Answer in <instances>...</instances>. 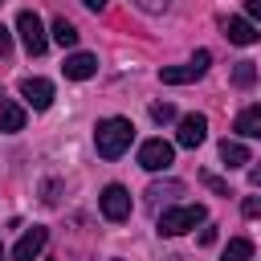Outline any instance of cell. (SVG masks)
Returning <instances> with one entry per match:
<instances>
[{
  "instance_id": "1",
  "label": "cell",
  "mask_w": 261,
  "mask_h": 261,
  "mask_svg": "<svg viewBox=\"0 0 261 261\" xmlns=\"http://www.w3.org/2000/svg\"><path fill=\"white\" fill-rule=\"evenodd\" d=\"M130 139H135V126H130V118H102L98 122V130H94V147H98V155L102 159H118L126 147H130Z\"/></svg>"
},
{
  "instance_id": "2",
  "label": "cell",
  "mask_w": 261,
  "mask_h": 261,
  "mask_svg": "<svg viewBox=\"0 0 261 261\" xmlns=\"http://www.w3.org/2000/svg\"><path fill=\"white\" fill-rule=\"evenodd\" d=\"M204 220H208L204 204H179V208H167V212L159 216V232H163V237H179V232H188V228H196V224H204Z\"/></svg>"
},
{
  "instance_id": "3",
  "label": "cell",
  "mask_w": 261,
  "mask_h": 261,
  "mask_svg": "<svg viewBox=\"0 0 261 261\" xmlns=\"http://www.w3.org/2000/svg\"><path fill=\"white\" fill-rule=\"evenodd\" d=\"M16 33H20V45H24V53L29 57H41L45 49H49V37H45V24H41V16L37 12H20L16 16Z\"/></svg>"
},
{
  "instance_id": "4",
  "label": "cell",
  "mask_w": 261,
  "mask_h": 261,
  "mask_svg": "<svg viewBox=\"0 0 261 261\" xmlns=\"http://www.w3.org/2000/svg\"><path fill=\"white\" fill-rule=\"evenodd\" d=\"M208 61H212V53H208V49H196V57H192L188 65H163V69H159V82H163V86H188V82H196V77L208 69Z\"/></svg>"
},
{
  "instance_id": "5",
  "label": "cell",
  "mask_w": 261,
  "mask_h": 261,
  "mask_svg": "<svg viewBox=\"0 0 261 261\" xmlns=\"http://www.w3.org/2000/svg\"><path fill=\"white\" fill-rule=\"evenodd\" d=\"M98 208H102L106 220H126L130 216V192L122 184H106L102 196H98Z\"/></svg>"
},
{
  "instance_id": "6",
  "label": "cell",
  "mask_w": 261,
  "mask_h": 261,
  "mask_svg": "<svg viewBox=\"0 0 261 261\" xmlns=\"http://www.w3.org/2000/svg\"><path fill=\"white\" fill-rule=\"evenodd\" d=\"M171 159H175V147L163 143V139H147L139 147V167H147V171H167Z\"/></svg>"
},
{
  "instance_id": "7",
  "label": "cell",
  "mask_w": 261,
  "mask_h": 261,
  "mask_svg": "<svg viewBox=\"0 0 261 261\" xmlns=\"http://www.w3.org/2000/svg\"><path fill=\"white\" fill-rule=\"evenodd\" d=\"M45 245H49V228L33 224V228H24V237L16 241L12 261H33V257H41V249H45Z\"/></svg>"
},
{
  "instance_id": "8",
  "label": "cell",
  "mask_w": 261,
  "mask_h": 261,
  "mask_svg": "<svg viewBox=\"0 0 261 261\" xmlns=\"http://www.w3.org/2000/svg\"><path fill=\"white\" fill-rule=\"evenodd\" d=\"M20 98H24L33 110H49V106H53V82H45V77H24V82H20Z\"/></svg>"
},
{
  "instance_id": "9",
  "label": "cell",
  "mask_w": 261,
  "mask_h": 261,
  "mask_svg": "<svg viewBox=\"0 0 261 261\" xmlns=\"http://www.w3.org/2000/svg\"><path fill=\"white\" fill-rule=\"evenodd\" d=\"M204 139H208V118H204V114H184L175 143H179V147H200Z\"/></svg>"
},
{
  "instance_id": "10",
  "label": "cell",
  "mask_w": 261,
  "mask_h": 261,
  "mask_svg": "<svg viewBox=\"0 0 261 261\" xmlns=\"http://www.w3.org/2000/svg\"><path fill=\"white\" fill-rule=\"evenodd\" d=\"M61 69H65V77L86 82V77H94V73H98V57H94V53H69Z\"/></svg>"
},
{
  "instance_id": "11",
  "label": "cell",
  "mask_w": 261,
  "mask_h": 261,
  "mask_svg": "<svg viewBox=\"0 0 261 261\" xmlns=\"http://www.w3.org/2000/svg\"><path fill=\"white\" fill-rule=\"evenodd\" d=\"M220 29H224V37H228L232 45H253V41H257V24L245 20V16H228Z\"/></svg>"
},
{
  "instance_id": "12",
  "label": "cell",
  "mask_w": 261,
  "mask_h": 261,
  "mask_svg": "<svg viewBox=\"0 0 261 261\" xmlns=\"http://www.w3.org/2000/svg\"><path fill=\"white\" fill-rule=\"evenodd\" d=\"M232 126H237V135H245V139H261V102H257V106H245Z\"/></svg>"
},
{
  "instance_id": "13",
  "label": "cell",
  "mask_w": 261,
  "mask_h": 261,
  "mask_svg": "<svg viewBox=\"0 0 261 261\" xmlns=\"http://www.w3.org/2000/svg\"><path fill=\"white\" fill-rule=\"evenodd\" d=\"M20 126H24V106L0 98V130H4V135H16Z\"/></svg>"
},
{
  "instance_id": "14",
  "label": "cell",
  "mask_w": 261,
  "mask_h": 261,
  "mask_svg": "<svg viewBox=\"0 0 261 261\" xmlns=\"http://www.w3.org/2000/svg\"><path fill=\"white\" fill-rule=\"evenodd\" d=\"M220 159H224V167H245L249 163V147L237 143V139H224L220 143Z\"/></svg>"
},
{
  "instance_id": "15",
  "label": "cell",
  "mask_w": 261,
  "mask_h": 261,
  "mask_svg": "<svg viewBox=\"0 0 261 261\" xmlns=\"http://www.w3.org/2000/svg\"><path fill=\"white\" fill-rule=\"evenodd\" d=\"M249 257H253V241L249 237H232L224 245V253H220V261H249Z\"/></svg>"
},
{
  "instance_id": "16",
  "label": "cell",
  "mask_w": 261,
  "mask_h": 261,
  "mask_svg": "<svg viewBox=\"0 0 261 261\" xmlns=\"http://www.w3.org/2000/svg\"><path fill=\"white\" fill-rule=\"evenodd\" d=\"M49 33H53V41H57V45H61V49H73V45H77V29H73V24H69V20H65V16H57V20H53V29H49Z\"/></svg>"
},
{
  "instance_id": "17",
  "label": "cell",
  "mask_w": 261,
  "mask_h": 261,
  "mask_svg": "<svg viewBox=\"0 0 261 261\" xmlns=\"http://www.w3.org/2000/svg\"><path fill=\"white\" fill-rule=\"evenodd\" d=\"M253 82H257V65H253V61H237V65H232V86H237V90H249Z\"/></svg>"
},
{
  "instance_id": "18",
  "label": "cell",
  "mask_w": 261,
  "mask_h": 261,
  "mask_svg": "<svg viewBox=\"0 0 261 261\" xmlns=\"http://www.w3.org/2000/svg\"><path fill=\"white\" fill-rule=\"evenodd\" d=\"M147 196H151V200H171V196H184V184H179V179H167V184H151V188H147Z\"/></svg>"
},
{
  "instance_id": "19",
  "label": "cell",
  "mask_w": 261,
  "mask_h": 261,
  "mask_svg": "<svg viewBox=\"0 0 261 261\" xmlns=\"http://www.w3.org/2000/svg\"><path fill=\"white\" fill-rule=\"evenodd\" d=\"M151 118H155L159 126H163V122H175V106H171V102H155V106H151Z\"/></svg>"
},
{
  "instance_id": "20",
  "label": "cell",
  "mask_w": 261,
  "mask_h": 261,
  "mask_svg": "<svg viewBox=\"0 0 261 261\" xmlns=\"http://www.w3.org/2000/svg\"><path fill=\"white\" fill-rule=\"evenodd\" d=\"M200 179H204V184H208V188H212V192H216V196H232V192H228V184H224V179H216V175H208V171H204V175H200Z\"/></svg>"
},
{
  "instance_id": "21",
  "label": "cell",
  "mask_w": 261,
  "mask_h": 261,
  "mask_svg": "<svg viewBox=\"0 0 261 261\" xmlns=\"http://www.w3.org/2000/svg\"><path fill=\"white\" fill-rule=\"evenodd\" d=\"M241 212H245V216H261V196H245Z\"/></svg>"
},
{
  "instance_id": "22",
  "label": "cell",
  "mask_w": 261,
  "mask_h": 261,
  "mask_svg": "<svg viewBox=\"0 0 261 261\" xmlns=\"http://www.w3.org/2000/svg\"><path fill=\"white\" fill-rule=\"evenodd\" d=\"M135 4H139L143 12H163V8H167V0H135Z\"/></svg>"
},
{
  "instance_id": "23",
  "label": "cell",
  "mask_w": 261,
  "mask_h": 261,
  "mask_svg": "<svg viewBox=\"0 0 261 261\" xmlns=\"http://www.w3.org/2000/svg\"><path fill=\"white\" fill-rule=\"evenodd\" d=\"M200 245L208 249V245H216V224H208V228H200Z\"/></svg>"
},
{
  "instance_id": "24",
  "label": "cell",
  "mask_w": 261,
  "mask_h": 261,
  "mask_svg": "<svg viewBox=\"0 0 261 261\" xmlns=\"http://www.w3.org/2000/svg\"><path fill=\"white\" fill-rule=\"evenodd\" d=\"M8 49H12V33H8V29H4V24H0V57H4V53H8Z\"/></svg>"
},
{
  "instance_id": "25",
  "label": "cell",
  "mask_w": 261,
  "mask_h": 261,
  "mask_svg": "<svg viewBox=\"0 0 261 261\" xmlns=\"http://www.w3.org/2000/svg\"><path fill=\"white\" fill-rule=\"evenodd\" d=\"M245 8H249V16L261 24V0H245Z\"/></svg>"
},
{
  "instance_id": "26",
  "label": "cell",
  "mask_w": 261,
  "mask_h": 261,
  "mask_svg": "<svg viewBox=\"0 0 261 261\" xmlns=\"http://www.w3.org/2000/svg\"><path fill=\"white\" fill-rule=\"evenodd\" d=\"M82 4H86L90 12H102V8H106V0H82Z\"/></svg>"
},
{
  "instance_id": "27",
  "label": "cell",
  "mask_w": 261,
  "mask_h": 261,
  "mask_svg": "<svg viewBox=\"0 0 261 261\" xmlns=\"http://www.w3.org/2000/svg\"><path fill=\"white\" fill-rule=\"evenodd\" d=\"M249 184H253V188H261V167H253V171H249Z\"/></svg>"
},
{
  "instance_id": "28",
  "label": "cell",
  "mask_w": 261,
  "mask_h": 261,
  "mask_svg": "<svg viewBox=\"0 0 261 261\" xmlns=\"http://www.w3.org/2000/svg\"><path fill=\"white\" fill-rule=\"evenodd\" d=\"M0 261H4V245H0Z\"/></svg>"
},
{
  "instance_id": "29",
  "label": "cell",
  "mask_w": 261,
  "mask_h": 261,
  "mask_svg": "<svg viewBox=\"0 0 261 261\" xmlns=\"http://www.w3.org/2000/svg\"><path fill=\"white\" fill-rule=\"evenodd\" d=\"M0 4H4V0H0Z\"/></svg>"
}]
</instances>
